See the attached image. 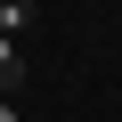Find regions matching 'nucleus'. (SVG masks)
<instances>
[{
  "label": "nucleus",
  "mask_w": 122,
  "mask_h": 122,
  "mask_svg": "<svg viewBox=\"0 0 122 122\" xmlns=\"http://www.w3.org/2000/svg\"><path fill=\"white\" fill-rule=\"evenodd\" d=\"M0 33H8V41L33 33V0H0Z\"/></svg>",
  "instance_id": "f03ea898"
},
{
  "label": "nucleus",
  "mask_w": 122,
  "mask_h": 122,
  "mask_svg": "<svg viewBox=\"0 0 122 122\" xmlns=\"http://www.w3.org/2000/svg\"><path fill=\"white\" fill-rule=\"evenodd\" d=\"M16 90H25V49L0 33V98H16Z\"/></svg>",
  "instance_id": "f257e3e1"
},
{
  "label": "nucleus",
  "mask_w": 122,
  "mask_h": 122,
  "mask_svg": "<svg viewBox=\"0 0 122 122\" xmlns=\"http://www.w3.org/2000/svg\"><path fill=\"white\" fill-rule=\"evenodd\" d=\"M0 122H16V98H0Z\"/></svg>",
  "instance_id": "7ed1b4c3"
}]
</instances>
